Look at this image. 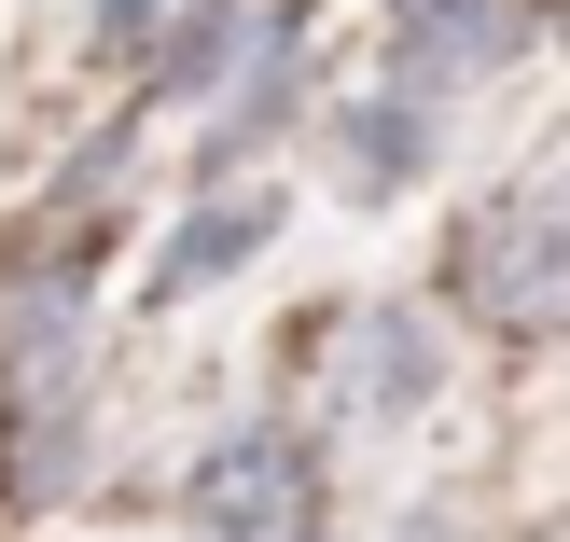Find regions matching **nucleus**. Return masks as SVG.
<instances>
[{
  "label": "nucleus",
  "instance_id": "f257e3e1",
  "mask_svg": "<svg viewBox=\"0 0 570 542\" xmlns=\"http://www.w3.org/2000/svg\"><path fill=\"white\" fill-rule=\"evenodd\" d=\"M445 293L473 306L488 334H515V348H557L570 334V181H501L488 209L445 237Z\"/></svg>",
  "mask_w": 570,
  "mask_h": 542
},
{
  "label": "nucleus",
  "instance_id": "f03ea898",
  "mask_svg": "<svg viewBox=\"0 0 570 542\" xmlns=\"http://www.w3.org/2000/svg\"><path fill=\"white\" fill-rule=\"evenodd\" d=\"M293 362H321V404L362 417V432H404L417 404L445 390V334L417 321V293H348L293 334Z\"/></svg>",
  "mask_w": 570,
  "mask_h": 542
},
{
  "label": "nucleus",
  "instance_id": "7ed1b4c3",
  "mask_svg": "<svg viewBox=\"0 0 570 542\" xmlns=\"http://www.w3.org/2000/svg\"><path fill=\"white\" fill-rule=\"evenodd\" d=\"M321 515V473H306V432L293 417H237L181 460V529L195 542H306Z\"/></svg>",
  "mask_w": 570,
  "mask_h": 542
},
{
  "label": "nucleus",
  "instance_id": "20e7f679",
  "mask_svg": "<svg viewBox=\"0 0 570 542\" xmlns=\"http://www.w3.org/2000/svg\"><path fill=\"white\" fill-rule=\"evenodd\" d=\"M529 28H543V0H390V83L460 98V83L515 70Z\"/></svg>",
  "mask_w": 570,
  "mask_h": 542
},
{
  "label": "nucleus",
  "instance_id": "39448f33",
  "mask_svg": "<svg viewBox=\"0 0 570 542\" xmlns=\"http://www.w3.org/2000/svg\"><path fill=\"white\" fill-rule=\"evenodd\" d=\"M432 139H445V98H417V83L348 98V111H334V195H348V209L417 195V181H432Z\"/></svg>",
  "mask_w": 570,
  "mask_h": 542
},
{
  "label": "nucleus",
  "instance_id": "423d86ee",
  "mask_svg": "<svg viewBox=\"0 0 570 542\" xmlns=\"http://www.w3.org/2000/svg\"><path fill=\"white\" fill-rule=\"evenodd\" d=\"M278 209H293L278 181H195V209L167 223V250H154V306H181V293H223V278H237L250 250L278 237Z\"/></svg>",
  "mask_w": 570,
  "mask_h": 542
},
{
  "label": "nucleus",
  "instance_id": "0eeeda50",
  "mask_svg": "<svg viewBox=\"0 0 570 542\" xmlns=\"http://www.w3.org/2000/svg\"><path fill=\"white\" fill-rule=\"evenodd\" d=\"M250 0H181V14L154 28V56H139V83L154 98H237V70H250Z\"/></svg>",
  "mask_w": 570,
  "mask_h": 542
},
{
  "label": "nucleus",
  "instance_id": "6e6552de",
  "mask_svg": "<svg viewBox=\"0 0 570 542\" xmlns=\"http://www.w3.org/2000/svg\"><path fill=\"white\" fill-rule=\"evenodd\" d=\"M181 14V0H83V28H98V56H139L154 28Z\"/></svg>",
  "mask_w": 570,
  "mask_h": 542
}]
</instances>
